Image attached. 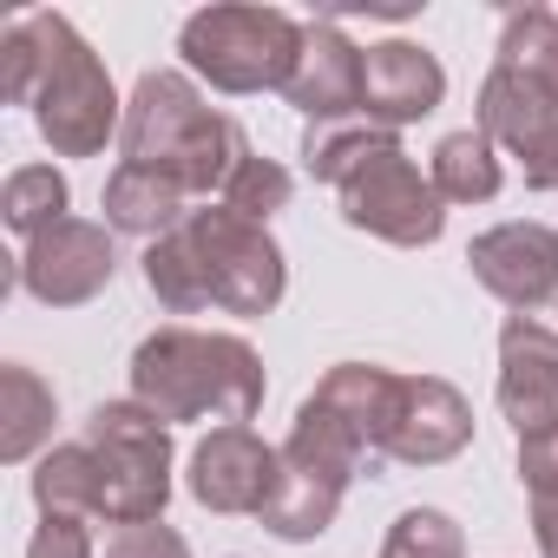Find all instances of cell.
Here are the masks:
<instances>
[{
    "label": "cell",
    "mask_w": 558,
    "mask_h": 558,
    "mask_svg": "<svg viewBox=\"0 0 558 558\" xmlns=\"http://www.w3.org/2000/svg\"><path fill=\"white\" fill-rule=\"evenodd\" d=\"M381 558H466V532H460L447 512L414 506V512H401V519L388 525Z\"/></svg>",
    "instance_id": "4316f807"
},
{
    "label": "cell",
    "mask_w": 558,
    "mask_h": 558,
    "mask_svg": "<svg viewBox=\"0 0 558 558\" xmlns=\"http://www.w3.org/2000/svg\"><path fill=\"white\" fill-rule=\"evenodd\" d=\"M53 414H60V401H53V388L27 362L0 368V460H8V466L34 460L40 440H53Z\"/></svg>",
    "instance_id": "d6986e66"
},
{
    "label": "cell",
    "mask_w": 558,
    "mask_h": 558,
    "mask_svg": "<svg viewBox=\"0 0 558 558\" xmlns=\"http://www.w3.org/2000/svg\"><path fill=\"white\" fill-rule=\"evenodd\" d=\"M336 197H342V217H349L355 230H368V236H381V243H395V250H427V243H440V230H447V197H440L434 178L401 151V138H395L381 158H368L355 178H342Z\"/></svg>",
    "instance_id": "ba28073f"
},
{
    "label": "cell",
    "mask_w": 558,
    "mask_h": 558,
    "mask_svg": "<svg viewBox=\"0 0 558 558\" xmlns=\"http://www.w3.org/2000/svg\"><path fill=\"white\" fill-rule=\"evenodd\" d=\"M99 558H191V545H184V532H171L165 519H151V525H112L106 545H99Z\"/></svg>",
    "instance_id": "83f0119b"
},
{
    "label": "cell",
    "mask_w": 558,
    "mask_h": 558,
    "mask_svg": "<svg viewBox=\"0 0 558 558\" xmlns=\"http://www.w3.org/2000/svg\"><path fill=\"white\" fill-rule=\"evenodd\" d=\"M191 191L171 178V171H151V165H119L106 178V223L125 230V236H171L191 210Z\"/></svg>",
    "instance_id": "ac0fdd59"
},
{
    "label": "cell",
    "mask_w": 558,
    "mask_h": 558,
    "mask_svg": "<svg viewBox=\"0 0 558 558\" xmlns=\"http://www.w3.org/2000/svg\"><path fill=\"white\" fill-rule=\"evenodd\" d=\"M145 290H151V296H158V310H171V316H197V310H210L204 256H197V243H191V230H184V223L145 250Z\"/></svg>",
    "instance_id": "7402d4cb"
},
{
    "label": "cell",
    "mask_w": 558,
    "mask_h": 558,
    "mask_svg": "<svg viewBox=\"0 0 558 558\" xmlns=\"http://www.w3.org/2000/svg\"><path fill=\"white\" fill-rule=\"evenodd\" d=\"M427 178H434V191H440L447 204H486V197H499V184H506V171H499V145H493L480 125L447 132V138L434 145Z\"/></svg>",
    "instance_id": "ffe728a7"
},
{
    "label": "cell",
    "mask_w": 558,
    "mask_h": 558,
    "mask_svg": "<svg viewBox=\"0 0 558 558\" xmlns=\"http://www.w3.org/2000/svg\"><path fill=\"white\" fill-rule=\"evenodd\" d=\"M34 506H40V519H53V512L99 519V460L86 440H66L34 466Z\"/></svg>",
    "instance_id": "44dd1931"
},
{
    "label": "cell",
    "mask_w": 558,
    "mask_h": 558,
    "mask_svg": "<svg viewBox=\"0 0 558 558\" xmlns=\"http://www.w3.org/2000/svg\"><path fill=\"white\" fill-rule=\"evenodd\" d=\"M0 99L34 106V125L53 145V158H93L125 125L106 60L53 8H34L0 34Z\"/></svg>",
    "instance_id": "6da1fadb"
},
{
    "label": "cell",
    "mask_w": 558,
    "mask_h": 558,
    "mask_svg": "<svg viewBox=\"0 0 558 558\" xmlns=\"http://www.w3.org/2000/svg\"><path fill=\"white\" fill-rule=\"evenodd\" d=\"M499 66H519L525 80L558 93V14L551 8H512L499 27Z\"/></svg>",
    "instance_id": "d4e9b609"
},
{
    "label": "cell",
    "mask_w": 558,
    "mask_h": 558,
    "mask_svg": "<svg viewBox=\"0 0 558 558\" xmlns=\"http://www.w3.org/2000/svg\"><path fill=\"white\" fill-rule=\"evenodd\" d=\"M178 53L217 93H283L303 60V21L283 8H197L178 27Z\"/></svg>",
    "instance_id": "5b68a950"
},
{
    "label": "cell",
    "mask_w": 558,
    "mask_h": 558,
    "mask_svg": "<svg viewBox=\"0 0 558 558\" xmlns=\"http://www.w3.org/2000/svg\"><path fill=\"white\" fill-rule=\"evenodd\" d=\"M480 132L525 165L538 145L558 138V93L538 86V80H525L519 66H499L493 60V73L480 86Z\"/></svg>",
    "instance_id": "2e32d148"
},
{
    "label": "cell",
    "mask_w": 558,
    "mask_h": 558,
    "mask_svg": "<svg viewBox=\"0 0 558 558\" xmlns=\"http://www.w3.org/2000/svg\"><path fill=\"white\" fill-rule=\"evenodd\" d=\"M276 473H283V447H269L250 427H210L191 453V499L204 512H263L276 493Z\"/></svg>",
    "instance_id": "30bf717a"
},
{
    "label": "cell",
    "mask_w": 558,
    "mask_h": 558,
    "mask_svg": "<svg viewBox=\"0 0 558 558\" xmlns=\"http://www.w3.org/2000/svg\"><path fill=\"white\" fill-rule=\"evenodd\" d=\"M519 480L532 499H558V427L519 440Z\"/></svg>",
    "instance_id": "f546056e"
},
{
    "label": "cell",
    "mask_w": 558,
    "mask_h": 558,
    "mask_svg": "<svg viewBox=\"0 0 558 558\" xmlns=\"http://www.w3.org/2000/svg\"><path fill=\"white\" fill-rule=\"evenodd\" d=\"M99 460V519L151 525L171 506V427L138 401H99L80 434Z\"/></svg>",
    "instance_id": "8992f818"
},
{
    "label": "cell",
    "mask_w": 558,
    "mask_h": 558,
    "mask_svg": "<svg viewBox=\"0 0 558 558\" xmlns=\"http://www.w3.org/2000/svg\"><path fill=\"white\" fill-rule=\"evenodd\" d=\"M119 269V250H112V223H86V217H66L53 230H40L27 250H21V290L47 310H80L93 303Z\"/></svg>",
    "instance_id": "9c48e42d"
},
{
    "label": "cell",
    "mask_w": 558,
    "mask_h": 558,
    "mask_svg": "<svg viewBox=\"0 0 558 558\" xmlns=\"http://www.w3.org/2000/svg\"><path fill=\"white\" fill-rule=\"evenodd\" d=\"M66 204H73V191H66V178L53 165H21L8 178V191H0V217H8V230L21 243H34L40 230L66 223Z\"/></svg>",
    "instance_id": "cb8c5ba5"
},
{
    "label": "cell",
    "mask_w": 558,
    "mask_h": 558,
    "mask_svg": "<svg viewBox=\"0 0 558 558\" xmlns=\"http://www.w3.org/2000/svg\"><path fill=\"white\" fill-rule=\"evenodd\" d=\"M316 408H329L368 453H375V466H381V447H388V427H395V401H401V375L395 368H375V362H336L323 381H316V395H310Z\"/></svg>",
    "instance_id": "e0dca14e"
},
{
    "label": "cell",
    "mask_w": 558,
    "mask_h": 558,
    "mask_svg": "<svg viewBox=\"0 0 558 558\" xmlns=\"http://www.w3.org/2000/svg\"><path fill=\"white\" fill-rule=\"evenodd\" d=\"M519 171H525V184H532V191H558V138H551V145H538Z\"/></svg>",
    "instance_id": "4dcf8cb0"
},
{
    "label": "cell",
    "mask_w": 558,
    "mask_h": 558,
    "mask_svg": "<svg viewBox=\"0 0 558 558\" xmlns=\"http://www.w3.org/2000/svg\"><path fill=\"white\" fill-rule=\"evenodd\" d=\"M27 558H99V545H93V525H86V519L53 512V519H40Z\"/></svg>",
    "instance_id": "f1b7e54d"
},
{
    "label": "cell",
    "mask_w": 558,
    "mask_h": 558,
    "mask_svg": "<svg viewBox=\"0 0 558 558\" xmlns=\"http://www.w3.org/2000/svg\"><path fill=\"white\" fill-rule=\"evenodd\" d=\"M466 263L480 276V290H493L519 316L558 303V230L545 223H493L466 243Z\"/></svg>",
    "instance_id": "8fae6325"
},
{
    "label": "cell",
    "mask_w": 558,
    "mask_h": 558,
    "mask_svg": "<svg viewBox=\"0 0 558 558\" xmlns=\"http://www.w3.org/2000/svg\"><path fill=\"white\" fill-rule=\"evenodd\" d=\"M532 532H538V558H558V499H532Z\"/></svg>",
    "instance_id": "1f68e13d"
},
{
    "label": "cell",
    "mask_w": 558,
    "mask_h": 558,
    "mask_svg": "<svg viewBox=\"0 0 558 558\" xmlns=\"http://www.w3.org/2000/svg\"><path fill=\"white\" fill-rule=\"evenodd\" d=\"M283 99H290L310 125L362 119V47H355L336 21H310V27H303V60H296V73H290Z\"/></svg>",
    "instance_id": "5bb4252c"
},
{
    "label": "cell",
    "mask_w": 558,
    "mask_h": 558,
    "mask_svg": "<svg viewBox=\"0 0 558 558\" xmlns=\"http://www.w3.org/2000/svg\"><path fill=\"white\" fill-rule=\"evenodd\" d=\"M263 355L223 329H158L132 349V401L171 421H223L243 427L263 408Z\"/></svg>",
    "instance_id": "7a4b0ae2"
},
{
    "label": "cell",
    "mask_w": 558,
    "mask_h": 558,
    "mask_svg": "<svg viewBox=\"0 0 558 558\" xmlns=\"http://www.w3.org/2000/svg\"><path fill=\"white\" fill-rule=\"evenodd\" d=\"M119 151H125V165L171 171L191 197H210V191L223 197V184L250 158V138H243V125L230 112L204 106V93L191 86V73L151 66L132 86V99H125Z\"/></svg>",
    "instance_id": "3957f363"
},
{
    "label": "cell",
    "mask_w": 558,
    "mask_h": 558,
    "mask_svg": "<svg viewBox=\"0 0 558 558\" xmlns=\"http://www.w3.org/2000/svg\"><path fill=\"white\" fill-rule=\"evenodd\" d=\"M290 191H296V184H290V171H283V165L250 151V158L236 165V178L223 184V197H217V204H223V210H236V217H250V223H269L276 210L290 204Z\"/></svg>",
    "instance_id": "484cf974"
},
{
    "label": "cell",
    "mask_w": 558,
    "mask_h": 558,
    "mask_svg": "<svg viewBox=\"0 0 558 558\" xmlns=\"http://www.w3.org/2000/svg\"><path fill=\"white\" fill-rule=\"evenodd\" d=\"M362 466L375 473V453H368L329 408L303 401V408H296V427H290V440H283V473H276V493H269V506H263L256 519H263L276 538H290V545L323 538V532L336 525L342 493H349V480H355Z\"/></svg>",
    "instance_id": "277c9868"
},
{
    "label": "cell",
    "mask_w": 558,
    "mask_h": 558,
    "mask_svg": "<svg viewBox=\"0 0 558 558\" xmlns=\"http://www.w3.org/2000/svg\"><path fill=\"white\" fill-rule=\"evenodd\" d=\"M473 440V408L453 381L440 375H401V401H395V427L381 460L395 466H440Z\"/></svg>",
    "instance_id": "7c38bea8"
},
{
    "label": "cell",
    "mask_w": 558,
    "mask_h": 558,
    "mask_svg": "<svg viewBox=\"0 0 558 558\" xmlns=\"http://www.w3.org/2000/svg\"><path fill=\"white\" fill-rule=\"evenodd\" d=\"M499 414L519 440L558 427V329L532 316H512L499 329Z\"/></svg>",
    "instance_id": "4fadbf2b"
},
{
    "label": "cell",
    "mask_w": 558,
    "mask_h": 558,
    "mask_svg": "<svg viewBox=\"0 0 558 558\" xmlns=\"http://www.w3.org/2000/svg\"><path fill=\"white\" fill-rule=\"evenodd\" d=\"M197 256H204V283H210V310L223 316H269L290 290V263L276 250L269 223H250L223 204H204L184 217Z\"/></svg>",
    "instance_id": "52a82bcc"
},
{
    "label": "cell",
    "mask_w": 558,
    "mask_h": 558,
    "mask_svg": "<svg viewBox=\"0 0 558 558\" xmlns=\"http://www.w3.org/2000/svg\"><path fill=\"white\" fill-rule=\"evenodd\" d=\"M388 145H395L388 125H375V119H336V125H310V132H303V165H310V178L342 184V178H355L368 158H381Z\"/></svg>",
    "instance_id": "603a6c76"
},
{
    "label": "cell",
    "mask_w": 558,
    "mask_h": 558,
    "mask_svg": "<svg viewBox=\"0 0 558 558\" xmlns=\"http://www.w3.org/2000/svg\"><path fill=\"white\" fill-rule=\"evenodd\" d=\"M440 99H447V73H440V60L427 47L381 40V47L362 53V119L401 132V125L440 112Z\"/></svg>",
    "instance_id": "9a60e30c"
}]
</instances>
